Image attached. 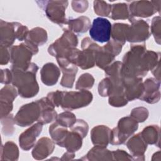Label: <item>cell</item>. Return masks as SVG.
I'll return each instance as SVG.
<instances>
[{
  "instance_id": "cell-3",
  "label": "cell",
  "mask_w": 161,
  "mask_h": 161,
  "mask_svg": "<svg viewBox=\"0 0 161 161\" xmlns=\"http://www.w3.org/2000/svg\"><path fill=\"white\" fill-rule=\"evenodd\" d=\"M45 4L47 6L45 11L47 13V16L52 20L54 21L55 18V22L57 23L58 21V16L57 14H60L62 17L64 16V11L66 7L67 6L68 2L66 1H45Z\"/></svg>"
},
{
  "instance_id": "cell-1",
  "label": "cell",
  "mask_w": 161,
  "mask_h": 161,
  "mask_svg": "<svg viewBox=\"0 0 161 161\" xmlns=\"http://www.w3.org/2000/svg\"><path fill=\"white\" fill-rule=\"evenodd\" d=\"M111 32V24L109 21L99 17L94 19L89 30V35L93 40L104 43L109 41Z\"/></svg>"
},
{
  "instance_id": "cell-2",
  "label": "cell",
  "mask_w": 161,
  "mask_h": 161,
  "mask_svg": "<svg viewBox=\"0 0 161 161\" xmlns=\"http://www.w3.org/2000/svg\"><path fill=\"white\" fill-rule=\"evenodd\" d=\"M130 5V12L133 16L148 17L157 11L155 4H152V1H135Z\"/></svg>"
},
{
  "instance_id": "cell-6",
  "label": "cell",
  "mask_w": 161,
  "mask_h": 161,
  "mask_svg": "<svg viewBox=\"0 0 161 161\" xmlns=\"http://www.w3.org/2000/svg\"><path fill=\"white\" fill-rule=\"evenodd\" d=\"M94 5L95 13L101 16H108L111 10V6L104 1H94Z\"/></svg>"
},
{
  "instance_id": "cell-5",
  "label": "cell",
  "mask_w": 161,
  "mask_h": 161,
  "mask_svg": "<svg viewBox=\"0 0 161 161\" xmlns=\"http://www.w3.org/2000/svg\"><path fill=\"white\" fill-rule=\"evenodd\" d=\"M127 4L122 3V4H116V6L118 8V10H117L114 7H113V12H112V18L113 19H118V18H127L128 15V11L127 9Z\"/></svg>"
},
{
  "instance_id": "cell-4",
  "label": "cell",
  "mask_w": 161,
  "mask_h": 161,
  "mask_svg": "<svg viewBox=\"0 0 161 161\" xmlns=\"http://www.w3.org/2000/svg\"><path fill=\"white\" fill-rule=\"evenodd\" d=\"M42 128V123H36V125H33L32 127L26 130L23 133L21 134V136H19V142L24 140L25 139L28 140L26 143L25 144V145L22 147L23 149H27L26 147H28V149L32 147L33 143H34V141L36 139V137L38 136L36 135H38L41 133Z\"/></svg>"
}]
</instances>
